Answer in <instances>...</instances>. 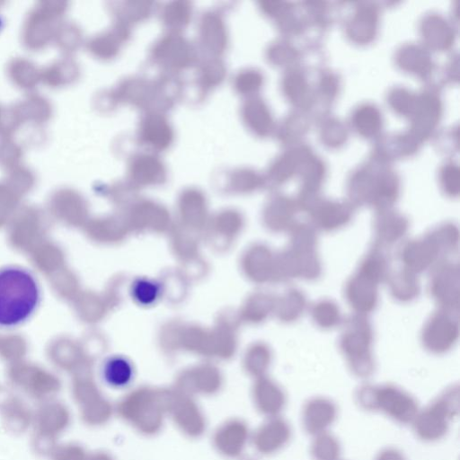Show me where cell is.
<instances>
[{
    "label": "cell",
    "instance_id": "6da1fadb",
    "mask_svg": "<svg viewBox=\"0 0 460 460\" xmlns=\"http://www.w3.org/2000/svg\"><path fill=\"white\" fill-rule=\"evenodd\" d=\"M41 302V288L30 270L0 268V328L18 327L30 320Z\"/></svg>",
    "mask_w": 460,
    "mask_h": 460
},
{
    "label": "cell",
    "instance_id": "7a4b0ae2",
    "mask_svg": "<svg viewBox=\"0 0 460 460\" xmlns=\"http://www.w3.org/2000/svg\"><path fill=\"white\" fill-rule=\"evenodd\" d=\"M136 370L132 361L122 355L107 358L102 367V376L107 385L113 388H126L135 378Z\"/></svg>",
    "mask_w": 460,
    "mask_h": 460
},
{
    "label": "cell",
    "instance_id": "3957f363",
    "mask_svg": "<svg viewBox=\"0 0 460 460\" xmlns=\"http://www.w3.org/2000/svg\"><path fill=\"white\" fill-rule=\"evenodd\" d=\"M133 301L141 306L155 305L164 292L160 281L150 277H138L133 280L129 288Z\"/></svg>",
    "mask_w": 460,
    "mask_h": 460
}]
</instances>
